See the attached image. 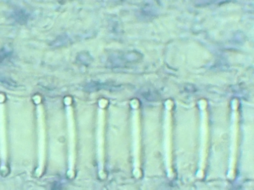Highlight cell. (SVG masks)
<instances>
[{
    "mask_svg": "<svg viewBox=\"0 0 254 190\" xmlns=\"http://www.w3.org/2000/svg\"><path fill=\"white\" fill-rule=\"evenodd\" d=\"M69 135V178L73 177L74 163H75V129H74L73 120L70 115H68Z\"/></svg>",
    "mask_w": 254,
    "mask_h": 190,
    "instance_id": "cell-6",
    "label": "cell"
},
{
    "mask_svg": "<svg viewBox=\"0 0 254 190\" xmlns=\"http://www.w3.org/2000/svg\"><path fill=\"white\" fill-rule=\"evenodd\" d=\"M164 159L168 177L173 178L172 163V120L169 110L166 111L164 122Z\"/></svg>",
    "mask_w": 254,
    "mask_h": 190,
    "instance_id": "cell-3",
    "label": "cell"
},
{
    "mask_svg": "<svg viewBox=\"0 0 254 190\" xmlns=\"http://www.w3.org/2000/svg\"><path fill=\"white\" fill-rule=\"evenodd\" d=\"M238 114L236 110L233 111L232 119L231 133H230V163H229L228 173L227 177L229 179L233 180L236 171V155H237L238 136H239V125H238Z\"/></svg>",
    "mask_w": 254,
    "mask_h": 190,
    "instance_id": "cell-4",
    "label": "cell"
},
{
    "mask_svg": "<svg viewBox=\"0 0 254 190\" xmlns=\"http://www.w3.org/2000/svg\"><path fill=\"white\" fill-rule=\"evenodd\" d=\"M206 111L203 110L200 121V159H199L198 170L197 177L203 178L204 175L205 166H206V157H207L208 138H209V128H208L207 117Z\"/></svg>",
    "mask_w": 254,
    "mask_h": 190,
    "instance_id": "cell-1",
    "label": "cell"
},
{
    "mask_svg": "<svg viewBox=\"0 0 254 190\" xmlns=\"http://www.w3.org/2000/svg\"><path fill=\"white\" fill-rule=\"evenodd\" d=\"M132 139H133V175L136 178L141 175L140 170V129L139 114L133 112L132 120Z\"/></svg>",
    "mask_w": 254,
    "mask_h": 190,
    "instance_id": "cell-2",
    "label": "cell"
},
{
    "mask_svg": "<svg viewBox=\"0 0 254 190\" xmlns=\"http://www.w3.org/2000/svg\"><path fill=\"white\" fill-rule=\"evenodd\" d=\"M104 114L101 112L99 117L97 129V152L99 161V175L102 179L105 178L104 174Z\"/></svg>",
    "mask_w": 254,
    "mask_h": 190,
    "instance_id": "cell-5",
    "label": "cell"
},
{
    "mask_svg": "<svg viewBox=\"0 0 254 190\" xmlns=\"http://www.w3.org/2000/svg\"><path fill=\"white\" fill-rule=\"evenodd\" d=\"M39 168L37 170V175L38 176L42 174L43 168H44V148H45V131H44V125L43 123V118L39 114Z\"/></svg>",
    "mask_w": 254,
    "mask_h": 190,
    "instance_id": "cell-7",
    "label": "cell"
}]
</instances>
